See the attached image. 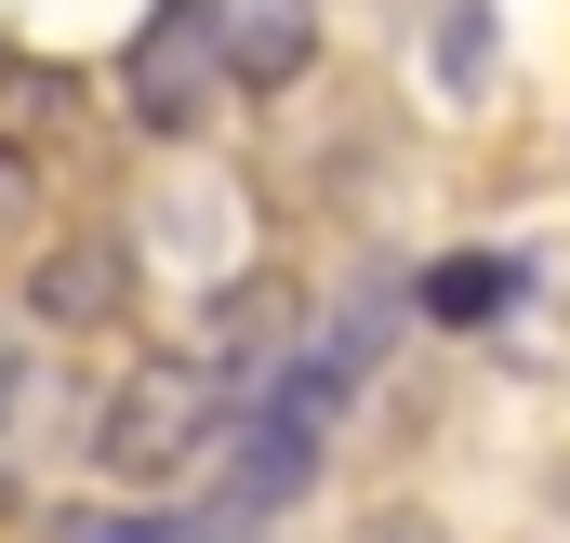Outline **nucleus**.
<instances>
[{"mask_svg": "<svg viewBox=\"0 0 570 543\" xmlns=\"http://www.w3.org/2000/svg\"><path fill=\"white\" fill-rule=\"evenodd\" d=\"M120 93H134V120L159 146H199L213 120H226V40H213V0H159L134 27V53H120Z\"/></svg>", "mask_w": 570, "mask_h": 543, "instance_id": "obj_3", "label": "nucleus"}, {"mask_svg": "<svg viewBox=\"0 0 570 543\" xmlns=\"http://www.w3.org/2000/svg\"><path fill=\"white\" fill-rule=\"evenodd\" d=\"M358 318L345 332H318V345H292L279 372L253 385V424H239V504H292L318 464H332V424H345V398H358Z\"/></svg>", "mask_w": 570, "mask_h": 543, "instance_id": "obj_1", "label": "nucleus"}, {"mask_svg": "<svg viewBox=\"0 0 570 543\" xmlns=\"http://www.w3.org/2000/svg\"><path fill=\"white\" fill-rule=\"evenodd\" d=\"M27 226H40V172L27 146H0V253H27Z\"/></svg>", "mask_w": 570, "mask_h": 543, "instance_id": "obj_8", "label": "nucleus"}, {"mask_svg": "<svg viewBox=\"0 0 570 543\" xmlns=\"http://www.w3.org/2000/svg\"><path fill=\"white\" fill-rule=\"evenodd\" d=\"M13 398H27V358H13V318H0V451H13Z\"/></svg>", "mask_w": 570, "mask_h": 543, "instance_id": "obj_9", "label": "nucleus"}, {"mask_svg": "<svg viewBox=\"0 0 570 543\" xmlns=\"http://www.w3.org/2000/svg\"><path fill=\"white\" fill-rule=\"evenodd\" d=\"M504 292H518V266H438V318H491V305H504Z\"/></svg>", "mask_w": 570, "mask_h": 543, "instance_id": "obj_7", "label": "nucleus"}, {"mask_svg": "<svg viewBox=\"0 0 570 543\" xmlns=\"http://www.w3.org/2000/svg\"><path fill=\"white\" fill-rule=\"evenodd\" d=\"M372 543H438V517H385V531H372Z\"/></svg>", "mask_w": 570, "mask_h": 543, "instance_id": "obj_10", "label": "nucleus"}, {"mask_svg": "<svg viewBox=\"0 0 570 543\" xmlns=\"http://www.w3.org/2000/svg\"><path fill=\"white\" fill-rule=\"evenodd\" d=\"M491 40H504V27H491L478 0H451V13H438V93H464V80H491Z\"/></svg>", "mask_w": 570, "mask_h": 543, "instance_id": "obj_6", "label": "nucleus"}, {"mask_svg": "<svg viewBox=\"0 0 570 543\" xmlns=\"http://www.w3.org/2000/svg\"><path fill=\"white\" fill-rule=\"evenodd\" d=\"M213 437H226V372H213V358H186V345L134 358V372H120V398L94 411V464H107L120 491H159V477L213 464Z\"/></svg>", "mask_w": 570, "mask_h": 543, "instance_id": "obj_2", "label": "nucleus"}, {"mask_svg": "<svg viewBox=\"0 0 570 543\" xmlns=\"http://www.w3.org/2000/svg\"><path fill=\"white\" fill-rule=\"evenodd\" d=\"M120 292H134V253H120V239H67V253H40V278H27V305H40L53 332L120 318Z\"/></svg>", "mask_w": 570, "mask_h": 543, "instance_id": "obj_5", "label": "nucleus"}, {"mask_svg": "<svg viewBox=\"0 0 570 543\" xmlns=\"http://www.w3.org/2000/svg\"><path fill=\"white\" fill-rule=\"evenodd\" d=\"M213 40H226V80L239 93H292L305 53H318V13L305 0H213Z\"/></svg>", "mask_w": 570, "mask_h": 543, "instance_id": "obj_4", "label": "nucleus"}]
</instances>
